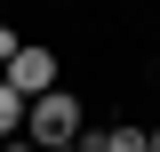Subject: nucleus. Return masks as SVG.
<instances>
[{"label":"nucleus","mask_w":160,"mask_h":152,"mask_svg":"<svg viewBox=\"0 0 160 152\" xmlns=\"http://www.w3.org/2000/svg\"><path fill=\"white\" fill-rule=\"evenodd\" d=\"M16 136H24V96L0 80V144H16Z\"/></svg>","instance_id":"7ed1b4c3"},{"label":"nucleus","mask_w":160,"mask_h":152,"mask_svg":"<svg viewBox=\"0 0 160 152\" xmlns=\"http://www.w3.org/2000/svg\"><path fill=\"white\" fill-rule=\"evenodd\" d=\"M56 72H64V56H56V48H48V40H24L16 56L0 64V80H8V88H16L24 104H32V96H48V88H64Z\"/></svg>","instance_id":"f03ea898"},{"label":"nucleus","mask_w":160,"mask_h":152,"mask_svg":"<svg viewBox=\"0 0 160 152\" xmlns=\"http://www.w3.org/2000/svg\"><path fill=\"white\" fill-rule=\"evenodd\" d=\"M56 152H88V144H56Z\"/></svg>","instance_id":"423d86ee"},{"label":"nucleus","mask_w":160,"mask_h":152,"mask_svg":"<svg viewBox=\"0 0 160 152\" xmlns=\"http://www.w3.org/2000/svg\"><path fill=\"white\" fill-rule=\"evenodd\" d=\"M144 152H160V120H144Z\"/></svg>","instance_id":"39448f33"},{"label":"nucleus","mask_w":160,"mask_h":152,"mask_svg":"<svg viewBox=\"0 0 160 152\" xmlns=\"http://www.w3.org/2000/svg\"><path fill=\"white\" fill-rule=\"evenodd\" d=\"M16 48H24V40H16V24H8V16H0V64H8V56H16Z\"/></svg>","instance_id":"20e7f679"},{"label":"nucleus","mask_w":160,"mask_h":152,"mask_svg":"<svg viewBox=\"0 0 160 152\" xmlns=\"http://www.w3.org/2000/svg\"><path fill=\"white\" fill-rule=\"evenodd\" d=\"M152 8H160V0H152Z\"/></svg>","instance_id":"0eeeda50"},{"label":"nucleus","mask_w":160,"mask_h":152,"mask_svg":"<svg viewBox=\"0 0 160 152\" xmlns=\"http://www.w3.org/2000/svg\"><path fill=\"white\" fill-rule=\"evenodd\" d=\"M80 128H88V96H80V88H48V96L24 104V144H32V152L80 144Z\"/></svg>","instance_id":"f257e3e1"}]
</instances>
